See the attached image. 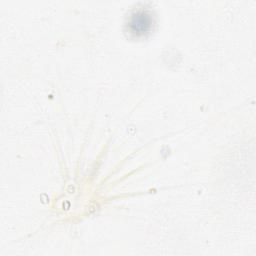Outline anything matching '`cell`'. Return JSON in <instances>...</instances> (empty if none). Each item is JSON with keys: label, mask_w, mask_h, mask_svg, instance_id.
<instances>
[{"label": "cell", "mask_w": 256, "mask_h": 256, "mask_svg": "<svg viewBox=\"0 0 256 256\" xmlns=\"http://www.w3.org/2000/svg\"><path fill=\"white\" fill-rule=\"evenodd\" d=\"M128 24L130 33L136 36H142L151 30L153 17L149 11L138 10L132 14Z\"/></svg>", "instance_id": "cell-1"}]
</instances>
